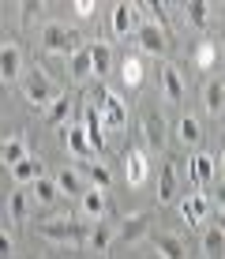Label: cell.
I'll return each instance as SVG.
<instances>
[{
    "mask_svg": "<svg viewBox=\"0 0 225 259\" xmlns=\"http://www.w3.org/2000/svg\"><path fill=\"white\" fill-rule=\"evenodd\" d=\"M19 83H23V98L34 105V109H45L57 94H64V91L57 87V79H53L45 68H26Z\"/></svg>",
    "mask_w": 225,
    "mask_h": 259,
    "instance_id": "cell-1",
    "label": "cell"
},
{
    "mask_svg": "<svg viewBox=\"0 0 225 259\" xmlns=\"http://www.w3.org/2000/svg\"><path fill=\"white\" fill-rule=\"evenodd\" d=\"M41 49L53 53V57H71L79 49V34L71 30L68 23H49L41 30Z\"/></svg>",
    "mask_w": 225,
    "mask_h": 259,
    "instance_id": "cell-2",
    "label": "cell"
},
{
    "mask_svg": "<svg viewBox=\"0 0 225 259\" xmlns=\"http://www.w3.org/2000/svg\"><path fill=\"white\" fill-rule=\"evenodd\" d=\"M135 49H139L143 57H165V49H169V41H165V26L143 19L139 26H135Z\"/></svg>",
    "mask_w": 225,
    "mask_h": 259,
    "instance_id": "cell-3",
    "label": "cell"
},
{
    "mask_svg": "<svg viewBox=\"0 0 225 259\" xmlns=\"http://www.w3.org/2000/svg\"><path fill=\"white\" fill-rule=\"evenodd\" d=\"M38 233H41V237H49V240H64V244H75V240H86V226H83V222H71V218H53V222H41Z\"/></svg>",
    "mask_w": 225,
    "mask_h": 259,
    "instance_id": "cell-4",
    "label": "cell"
},
{
    "mask_svg": "<svg viewBox=\"0 0 225 259\" xmlns=\"http://www.w3.org/2000/svg\"><path fill=\"white\" fill-rule=\"evenodd\" d=\"M23 79V46L19 41H4L0 46V83L15 87Z\"/></svg>",
    "mask_w": 225,
    "mask_h": 259,
    "instance_id": "cell-5",
    "label": "cell"
},
{
    "mask_svg": "<svg viewBox=\"0 0 225 259\" xmlns=\"http://www.w3.org/2000/svg\"><path fill=\"white\" fill-rule=\"evenodd\" d=\"M98 102H102V109H98V120H102L105 128L120 132L124 124H128V105H124V98H116V94H98Z\"/></svg>",
    "mask_w": 225,
    "mask_h": 259,
    "instance_id": "cell-6",
    "label": "cell"
},
{
    "mask_svg": "<svg viewBox=\"0 0 225 259\" xmlns=\"http://www.w3.org/2000/svg\"><path fill=\"white\" fill-rule=\"evenodd\" d=\"M147 177H150V158H147V150H128V158H124V181L131 184V188H143L147 184Z\"/></svg>",
    "mask_w": 225,
    "mask_h": 259,
    "instance_id": "cell-7",
    "label": "cell"
},
{
    "mask_svg": "<svg viewBox=\"0 0 225 259\" xmlns=\"http://www.w3.org/2000/svg\"><path fill=\"white\" fill-rule=\"evenodd\" d=\"M143 23V8L139 4H116L109 12V26L113 34H135V26Z\"/></svg>",
    "mask_w": 225,
    "mask_h": 259,
    "instance_id": "cell-8",
    "label": "cell"
},
{
    "mask_svg": "<svg viewBox=\"0 0 225 259\" xmlns=\"http://www.w3.org/2000/svg\"><path fill=\"white\" fill-rule=\"evenodd\" d=\"M143 147L147 150H161L165 147V117H161L158 109H150L147 117H143Z\"/></svg>",
    "mask_w": 225,
    "mask_h": 259,
    "instance_id": "cell-9",
    "label": "cell"
},
{
    "mask_svg": "<svg viewBox=\"0 0 225 259\" xmlns=\"http://www.w3.org/2000/svg\"><path fill=\"white\" fill-rule=\"evenodd\" d=\"M180 214H184V222H188V226L203 229L206 214H210V203H206V195H203V192H195V195H188V199L180 203Z\"/></svg>",
    "mask_w": 225,
    "mask_h": 259,
    "instance_id": "cell-10",
    "label": "cell"
},
{
    "mask_svg": "<svg viewBox=\"0 0 225 259\" xmlns=\"http://www.w3.org/2000/svg\"><path fill=\"white\" fill-rule=\"evenodd\" d=\"M86 57H90V68H94V75H109L113 71V46L109 41H90L86 46Z\"/></svg>",
    "mask_w": 225,
    "mask_h": 259,
    "instance_id": "cell-11",
    "label": "cell"
},
{
    "mask_svg": "<svg viewBox=\"0 0 225 259\" xmlns=\"http://www.w3.org/2000/svg\"><path fill=\"white\" fill-rule=\"evenodd\" d=\"M192 181H199V184L218 181V158L206 154V150H195L192 154Z\"/></svg>",
    "mask_w": 225,
    "mask_h": 259,
    "instance_id": "cell-12",
    "label": "cell"
},
{
    "mask_svg": "<svg viewBox=\"0 0 225 259\" xmlns=\"http://www.w3.org/2000/svg\"><path fill=\"white\" fill-rule=\"evenodd\" d=\"M53 181H57V192L60 195H71V199H79V195L86 192V177L79 173V169H60Z\"/></svg>",
    "mask_w": 225,
    "mask_h": 259,
    "instance_id": "cell-13",
    "label": "cell"
},
{
    "mask_svg": "<svg viewBox=\"0 0 225 259\" xmlns=\"http://www.w3.org/2000/svg\"><path fill=\"white\" fill-rule=\"evenodd\" d=\"M147 229H150V218H147V214H131V218L120 222V229L113 233V240H124V244H131V240L147 237Z\"/></svg>",
    "mask_w": 225,
    "mask_h": 259,
    "instance_id": "cell-14",
    "label": "cell"
},
{
    "mask_svg": "<svg viewBox=\"0 0 225 259\" xmlns=\"http://www.w3.org/2000/svg\"><path fill=\"white\" fill-rule=\"evenodd\" d=\"M203 113L206 117H221L225 113V87H221V79H210V83L203 87Z\"/></svg>",
    "mask_w": 225,
    "mask_h": 259,
    "instance_id": "cell-15",
    "label": "cell"
},
{
    "mask_svg": "<svg viewBox=\"0 0 225 259\" xmlns=\"http://www.w3.org/2000/svg\"><path fill=\"white\" fill-rule=\"evenodd\" d=\"M161 94L169 102H184V75L173 64H161Z\"/></svg>",
    "mask_w": 225,
    "mask_h": 259,
    "instance_id": "cell-16",
    "label": "cell"
},
{
    "mask_svg": "<svg viewBox=\"0 0 225 259\" xmlns=\"http://www.w3.org/2000/svg\"><path fill=\"white\" fill-rule=\"evenodd\" d=\"M150 244H154V252L161 259H188V248H184V240H180L176 233H158Z\"/></svg>",
    "mask_w": 225,
    "mask_h": 259,
    "instance_id": "cell-17",
    "label": "cell"
},
{
    "mask_svg": "<svg viewBox=\"0 0 225 259\" xmlns=\"http://www.w3.org/2000/svg\"><path fill=\"white\" fill-rule=\"evenodd\" d=\"M176 139L184 143V147H203V124H199V117H180L176 120Z\"/></svg>",
    "mask_w": 225,
    "mask_h": 259,
    "instance_id": "cell-18",
    "label": "cell"
},
{
    "mask_svg": "<svg viewBox=\"0 0 225 259\" xmlns=\"http://www.w3.org/2000/svg\"><path fill=\"white\" fill-rule=\"evenodd\" d=\"M38 177H45V165L38 162V158H30V154L12 165V181H19V184H34Z\"/></svg>",
    "mask_w": 225,
    "mask_h": 259,
    "instance_id": "cell-19",
    "label": "cell"
},
{
    "mask_svg": "<svg viewBox=\"0 0 225 259\" xmlns=\"http://www.w3.org/2000/svg\"><path fill=\"white\" fill-rule=\"evenodd\" d=\"M221 226H206L199 237V255L203 259H221Z\"/></svg>",
    "mask_w": 225,
    "mask_h": 259,
    "instance_id": "cell-20",
    "label": "cell"
},
{
    "mask_svg": "<svg viewBox=\"0 0 225 259\" xmlns=\"http://www.w3.org/2000/svg\"><path fill=\"white\" fill-rule=\"evenodd\" d=\"M176 165L173 162H165L161 165V173H158V203H173V195H176Z\"/></svg>",
    "mask_w": 225,
    "mask_h": 259,
    "instance_id": "cell-21",
    "label": "cell"
},
{
    "mask_svg": "<svg viewBox=\"0 0 225 259\" xmlns=\"http://www.w3.org/2000/svg\"><path fill=\"white\" fill-rule=\"evenodd\" d=\"M79 207H83V214H86V218H102V214L109 210V203H105V192L86 188L83 195H79Z\"/></svg>",
    "mask_w": 225,
    "mask_h": 259,
    "instance_id": "cell-22",
    "label": "cell"
},
{
    "mask_svg": "<svg viewBox=\"0 0 225 259\" xmlns=\"http://www.w3.org/2000/svg\"><path fill=\"white\" fill-rule=\"evenodd\" d=\"M68 71H71V79H75V83H86V79L94 75V68H90V57H86V46H79V49L68 57Z\"/></svg>",
    "mask_w": 225,
    "mask_h": 259,
    "instance_id": "cell-23",
    "label": "cell"
},
{
    "mask_svg": "<svg viewBox=\"0 0 225 259\" xmlns=\"http://www.w3.org/2000/svg\"><path fill=\"white\" fill-rule=\"evenodd\" d=\"M26 158V143L19 136H8V139H0V162H4L8 169H12L15 162H23Z\"/></svg>",
    "mask_w": 225,
    "mask_h": 259,
    "instance_id": "cell-24",
    "label": "cell"
},
{
    "mask_svg": "<svg viewBox=\"0 0 225 259\" xmlns=\"http://www.w3.org/2000/svg\"><path fill=\"white\" fill-rule=\"evenodd\" d=\"M86 240H90V248H94L98 255H105L113 248V226H105V222H98L94 229H86Z\"/></svg>",
    "mask_w": 225,
    "mask_h": 259,
    "instance_id": "cell-25",
    "label": "cell"
},
{
    "mask_svg": "<svg viewBox=\"0 0 225 259\" xmlns=\"http://www.w3.org/2000/svg\"><path fill=\"white\" fill-rule=\"evenodd\" d=\"M68 117H71V98L68 94H57L49 105H45V120L49 124H64Z\"/></svg>",
    "mask_w": 225,
    "mask_h": 259,
    "instance_id": "cell-26",
    "label": "cell"
},
{
    "mask_svg": "<svg viewBox=\"0 0 225 259\" xmlns=\"http://www.w3.org/2000/svg\"><path fill=\"white\" fill-rule=\"evenodd\" d=\"M79 128H83V136H86V143H90V150L102 147V120H98V109H86Z\"/></svg>",
    "mask_w": 225,
    "mask_h": 259,
    "instance_id": "cell-27",
    "label": "cell"
},
{
    "mask_svg": "<svg viewBox=\"0 0 225 259\" xmlns=\"http://www.w3.org/2000/svg\"><path fill=\"white\" fill-rule=\"evenodd\" d=\"M64 143H68V150L75 158H90L94 154V150H90V143H86V136H83V128H79V124H71V128L64 132Z\"/></svg>",
    "mask_w": 225,
    "mask_h": 259,
    "instance_id": "cell-28",
    "label": "cell"
},
{
    "mask_svg": "<svg viewBox=\"0 0 225 259\" xmlns=\"http://www.w3.org/2000/svg\"><path fill=\"white\" fill-rule=\"evenodd\" d=\"M184 15L192 26H206L214 19V4H206V0H192V4H184Z\"/></svg>",
    "mask_w": 225,
    "mask_h": 259,
    "instance_id": "cell-29",
    "label": "cell"
},
{
    "mask_svg": "<svg viewBox=\"0 0 225 259\" xmlns=\"http://www.w3.org/2000/svg\"><path fill=\"white\" fill-rule=\"evenodd\" d=\"M34 199H38L41 207H53V203L60 199L57 181H53V177H38V181H34Z\"/></svg>",
    "mask_w": 225,
    "mask_h": 259,
    "instance_id": "cell-30",
    "label": "cell"
},
{
    "mask_svg": "<svg viewBox=\"0 0 225 259\" xmlns=\"http://www.w3.org/2000/svg\"><path fill=\"white\" fill-rule=\"evenodd\" d=\"M195 64H199V71L218 64V41L214 38H203L199 46H195Z\"/></svg>",
    "mask_w": 225,
    "mask_h": 259,
    "instance_id": "cell-31",
    "label": "cell"
},
{
    "mask_svg": "<svg viewBox=\"0 0 225 259\" xmlns=\"http://www.w3.org/2000/svg\"><path fill=\"white\" fill-rule=\"evenodd\" d=\"M120 79H124V87H139L143 83V60L139 57H124L120 60Z\"/></svg>",
    "mask_w": 225,
    "mask_h": 259,
    "instance_id": "cell-32",
    "label": "cell"
},
{
    "mask_svg": "<svg viewBox=\"0 0 225 259\" xmlns=\"http://www.w3.org/2000/svg\"><path fill=\"white\" fill-rule=\"evenodd\" d=\"M83 177H90V181H94L98 192H105V188H109V181H113L109 169H105L102 162H83Z\"/></svg>",
    "mask_w": 225,
    "mask_h": 259,
    "instance_id": "cell-33",
    "label": "cell"
},
{
    "mask_svg": "<svg viewBox=\"0 0 225 259\" xmlns=\"http://www.w3.org/2000/svg\"><path fill=\"white\" fill-rule=\"evenodd\" d=\"M8 218H12L15 226H23V218H26V195H23V188H15L12 195H8Z\"/></svg>",
    "mask_w": 225,
    "mask_h": 259,
    "instance_id": "cell-34",
    "label": "cell"
},
{
    "mask_svg": "<svg viewBox=\"0 0 225 259\" xmlns=\"http://www.w3.org/2000/svg\"><path fill=\"white\" fill-rule=\"evenodd\" d=\"M12 252H15L12 233H8V229H0V259H12Z\"/></svg>",
    "mask_w": 225,
    "mask_h": 259,
    "instance_id": "cell-35",
    "label": "cell"
},
{
    "mask_svg": "<svg viewBox=\"0 0 225 259\" xmlns=\"http://www.w3.org/2000/svg\"><path fill=\"white\" fill-rule=\"evenodd\" d=\"M71 12H75L79 19H90V15H94V0H75V8H71Z\"/></svg>",
    "mask_w": 225,
    "mask_h": 259,
    "instance_id": "cell-36",
    "label": "cell"
}]
</instances>
